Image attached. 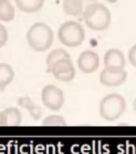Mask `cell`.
<instances>
[{
    "label": "cell",
    "mask_w": 136,
    "mask_h": 154,
    "mask_svg": "<svg viewBox=\"0 0 136 154\" xmlns=\"http://www.w3.org/2000/svg\"><path fill=\"white\" fill-rule=\"evenodd\" d=\"M15 17V10L10 0H0V20L11 22Z\"/></svg>",
    "instance_id": "obj_15"
},
{
    "label": "cell",
    "mask_w": 136,
    "mask_h": 154,
    "mask_svg": "<svg viewBox=\"0 0 136 154\" xmlns=\"http://www.w3.org/2000/svg\"><path fill=\"white\" fill-rule=\"evenodd\" d=\"M104 67L124 68L126 66V58L122 51L118 48H110L106 51L103 57Z\"/></svg>",
    "instance_id": "obj_9"
},
{
    "label": "cell",
    "mask_w": 136,
    "mask_h": 154,
    "mask_svg": "<svg viewBox=\"0 0 136 154\" xmlns=\"http://www.w3.org/2000/svg\"><path fill=\"white\" fill-rule=\"evenodd\" d=\"M41 98L46 108L52 111H59L65 103L64 93L55 85L47 84L42 90Z\"/></svg>",
    "instance_id": "obj_5"
},
{
    "label": "cell",
    "mask_w": 136,
    "mask_h": 154,
    "mask_svg": "<svg viewBox=\"0 0 136 154\" xmlns=\"http://www.w3.org/2000/svg\"><path fill=\"white\" fill-rule=\"evenodd\" d=\"M85 30L76 21H67L60 26L58 31V38L62 44L68 48H76L83 43Z\"/></svg>",
    "instance_id": "obj_4"
},
{
    "label": "cell",
    "mask_w": 136,
    "mask_h": 154,
    "mask_svg": "<svg viewBox=\"0 0 136 154\" xmlns=\"http://www.w3.org/2000/svg\"><path fill=\"white\" fill-rule=\"evenodd\" d=\"M127 109V101L122 95L110 93L105 96L99 103V114L106 120L119 119Z\"/></svg>",
    "instance_id": "obj_3"
},
{
    "label": "cell",
    "mask_w": 136,
    "mask_h": 154,
    "mask_svg": "<svg viewBox=\"0 0 136 154\" xmlns=\"http://www.w3.org/2000/svg\"><path fill=\"white\" fill-rule=\"evenodd\" d=\"M50 73L58 80L70 82L75 77V68L71 59H62L53 65Z\"/></svg>",
    "instance_id": "obj_7"
},
{
    "label": "cell",
    "mask_w": 136,
    "mask_h": 154,
    "mask_svg": "<svg viewBox=\"0 0 136 154\" xmlns=\"http://www.w3.org/2000/svg\"><path fill=\"white\" fill-rule=\"evenodd\" d=\"M18 104L22 108L27 109L31 117L35 120H38L42 115V108L39 105L36 104L29 96H22L18 99Z\"/></svg>",
    "instance_id": "obj_13"
},
{
    "label": "cell",
    "mask_w": 136,
    "mask_h": 154,
    "mask_svg": "<svg viewBox=\"0 0 136 154\" xmlns=\"http://www.w3.org/2000/svg\"><path fill=\"white\" fill-rule=\"evenodd\" d=\"M77 64L82 72L91 74L98 70L100 64V59L96 52L91 50H86L79 55L77 60Z\"/></svg>",
    "instance_id": "obj_8"
},
{
    "label": "cell",
    "mask_w": 136,
    "mask_h": 154,
    "mask_svg": "<svg viewBox=\"0 0 136 154\" xmlns=\"http://www.w3.org/2000/svg\"><path fill=\"white\" fill-rule=\"evenodd\" d=\"M127 79V72L124 68L104 67L99 75V81L107 87H118L124 84Z\"/></svg>",
    "instance_id": "obj_6"
},
{
    "label": "cell",
    "mask_w": 136,
    "mask_h": 154,
    "mask_svg": "<svg viewBox=\"0 0 136 154\" xmlns=\"http://www.w3.org/2000/svg\"><path fill=\"white\" fill-rule=\"evenodd\" d=\"M133 108H134V112H136V97L134 98V101H133Z\"/></svg>",
    "instance_id": "obj_20"
},
{
    "label": "cell",
    "mask_w": 136,
    "mask_h": 154,
    "mask_svg": "<svg viewBox=\"0 0 136 154\" xmlns=\"http://www.w3.org/2000/svg\"><path fill=\"white\" fill-rule=\"evenodd\" d=\"M95 2L96 0H63L62 9L67 15L80 16L83 15L84 10L88 5Z\"/></svg>",
    "instance_id": "obj_10"
},
{
    "label": "cell",
    "mask_w": 136,
    "mask_h": 154,
    "mask_svg": "<svg viewBox=\"0 0 136 154\" xmlns=\"http://www.w3.org/2000/svg\"><path fill=\"white\" fill-rule=\"evenodd\" d=\"M14 2L21 11L32 14L42 9L45 0H14Z\"/></svg>",
    "instance_id": "obj_12"
},
{
    "label": "cell",
    "mask_w": 136,
    "mask_h": 154,
    "mask_svg": "<svg viewBox=\"0 0 136 154\" xmlns=\"http://www.w3.org/2000/svg\"><path fill=\"white\" fill-rule=\"evenodd\" d=\"M107 2H110V3H115V2H116L118 1V0H107Z\"/></svg>",
    "instance_id": "obj_21"
},
{
    "label": "cell",
    "mask_w": 136,
    "mask_h": 154,
    "mask_svg": "<svg viewBox=\"0 0 136 154\" xmlns=\"http://www.w3.org/2000/svg\"><path fill=\"white\" fill-rule=\"evenodd\" d=\"M84 22L93 31H105L111 22V14L105 5L99 2H93L85 8L83 14Z\"/></svg>",
    "instance_id": "obj_1"
},
{
    "label": "cell",
    "mask_w": 136,
    "mask_h": 154,
    "mask_svg": "<svg viewBox=\"0 0 136 154\" xmlns=\"http://www.w3.org/2000/svg\"><path fill=\"white\" fill-rule=\"evenodd\" d=\"M127 56H128V60H129L130 63L133 67H136V44L130 48Z\"/></svg>",
    "instance_id": "obj_19"
},
{
    "label": "cell",
    "mask_w": 136,
    "mask_h": 154,
    "mask_svg": "<svg viewBox=\"0 0 136 154\" xmlns=\"http://www.w3.org/2000/svg\"><path fill=\"white\" fill-rule=\"evenodd\" d=\"M26 40L31 49L38 52L47 51L54 42V32L44 23H35L26 32Z\"/></svg>",
    "instance_id": "obj_2"
},
{
    "label": "cell",
    "mask_w": 136,
    "mask_h": 154,
    "mask_svg": "<svg viewBox=\"0 0 136 154\" xmlns=\"http://www.w3.org/2000/svg\"><path fill=\"white\" fill-rule=\"evenodd\" d=\"M62 59H71V55L66 50L62 49V48H57V49H55L52 51H50L48 54L47 60H46L47 66V72L50 73V71L51 67H53V65Z\"/></svg>",
    "instance_id": "obj_16"
},
{
    "label": "cell",
    "mask_w": 136,
    "mask_h": 154,
    "mask_svg": "<svg viewBox=\"0 0 136 154\" xmlns=\"http://www.w3.org/2000/svg\"><path fill=\"white\" fill-rule=\"evenodd\" d=\"M8 31L4 25L0 23V48L4 47L8 41Z\"/></svg>",
    "instance_id": "obj_18"
},
{
    "label": "cell",
    "mask_w": 136,
    "mask_h": 154,
    "mask_svg": "<svg viewBox=\"0 0 136 154\" xmlns=\"http://www.w3.org/2000/svg\"><path fill=\"white\" fill-rule=\"evenodd\" d=\"M14 71L13 67L8 63H0V91H4L5 88L14 79Z\"/></svg>",
    "instance_id": "obj_14"
},
{
    "label": "cell",
    "mask_w": 136,
    "mask_h": 154,
    "mask_svg": "<svg viewBox=\"0 0 136 154\" xmlns=\"http://www.w3.org/2000/svg\"><path fill=\"white\" fill-rule=\"evenodd\" d=\"M43 125H66V120L62 116L57 115H50L43 120Z\"/></svg>",
    "instance_id": "obj_17"
},
{
    "label": "cell",
    "mask_w": 136,
    "mask_h": 154,
    "mask_svg": "<svg viewBox=\"0 0 136 154\" xmlns=\"http://www.w3.org/2000/svg\"><path fill=\"white\" fill-rule=\"evenodd\" d=\"M21 120L22 114L19 108L10 107L0 112V125H19Z\"/></svg>",
    "instance_id": "obj_11"
}]
</instances>
